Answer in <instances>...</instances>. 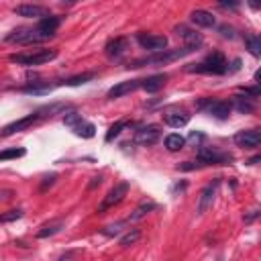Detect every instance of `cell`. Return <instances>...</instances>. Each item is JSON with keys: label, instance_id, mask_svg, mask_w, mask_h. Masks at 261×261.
Masks as SVG:
<instances>
[{"label": "cell", "instance_id": "31", "mask_svg": "<svg viewBox=\"0 0 261 261\" xmlns=\"http://www.w3.org/2000/svg\"><path fill=\"white\" fill-rule=\"evenodd\" d=\"M22 216V210L20 208H14V210H8L2 214V222H10V220H18Z\"/></svg>", "mask_w": 261, "mask_h": 261}, {"label": "cell", "instance_id": "28", "mask_svg": "<svg viewBox=\"0 0 261 261\" xmlns=\"http://www.w3.org/2000/svg\"><path fill=\"white\" fill-rule=\"evenodd\" d=\"M139 239H141V230L133 228L130 232H126V234L120 239V247H130V245H135Z\"/></svg>", "mask_w": 261, "mask_h": 261}, {"label": "cell", "instance_id": "38", "mask_svg": "<svg viewBox=\"0 0 261 261\" xmlns=\"http://www.w3.org/2000/svg\"><path fill=\"white\" fill-rule=\"evenodd\" d=\"M100 184H102V177L98 175V177H92V181H90V186H88V188H90V190H94V188H96V186H100Z\"/></svg>", "mask_w": 261, "mask_h": 261}, {"label": "cell", "instance_id": "13", "mask_svg": "<svg viewBox=\"0 0 261 261\" xmlns=\"http://www.w3.org/2000/svg\"><path fill=\"white\" fill-rule=\"evenodd\" d=\"M141 84H143V80H126V82H118L116 86H112L110 90H108V98L110 100H114V98H120V96H124V94H130V92H135L137 88H141Z\"/></svg>", "mask_w": 261, "mask_h": 261}, {"label": "cell", "instance_id": "24", "mask_svg": "<svg viewBox=\"0 0 261 261\" xmlns=\"http://www.w3.org/2000/svg\"><path fill=\"white\" fill-rule=\"evenodd\" d=\"M126 126H128V120H116V122L108 128V133H106L104 141H106V143H112V141H114V139H116V137H118Z\"/></svg>", "mask_w": 261, "mask_h": 261}, {"label": "cell", "instance_id": "15", "mask_svg": "<svg viewBox=\"0 0 261 261\" xmlns=\"http://www.w3.org/2000/svg\"><path fill=\"white\" fill-rule=\"evenodd\" d=\"M230 110H232V104H230V102H224V100H212V102L208 104V108H206V112L212 114V116L218 118V120L228 118V116H230Z\"/></svg>", "mask_w": 261, "mask_h": 261}, {"label": "cell", "instance_id": "21", "mask_svg": "<svg viewBox=\"0 0 261 261\" xmlns=\"http://www.w3.org/2000/svg\"><path fill=\"white\" fill-rule=\"evenodd\" d=\"M232 104H234V108H237L239 112H243V114L253 112L255 106H257V104H255V98H253V96H247V94H245V96H234V102H232Z\"/></svg>", "mask_w": 261, "mask_h": 261}, {"label": "cell", "instance_id": "26", "mask_svg": "<svg viewBox=\"0 0 261 261\" xmlns=\"http://www.w3.org/2000/svg\"><path fill=\"white\" fill-rule=\"evenodd\" d=\"M247 43V49L253 57H261V37H253V35H247L245 39Z\"/></svg>", "mask_w": 261, "mask_h": 261}, {"label": "cell", "instance_id": "29", "mask_svg": "<svg viewBox=\"0 0 261 261\" xmlns=\"http://www.w3.org/2000/svg\"><path fill=\"white\" fill-rule=\"evenodd\" d=\"M24 149H4L0 153V159L2 161H8V159H18V157H24Z\"/></svg>", "mask_w": 261, "mask_h": 261}, {"label": "cell", "instance_id": "27", "mask_svg": "<svg viewBox=\"0 0 261 261\" xmlns=\"http://www.w3.org/2000/svg\"><path fill=\"white\" fill-rule=\"evenodd\" d=\"M153 208H155V204H153V202H145V204H141V206H139V208L128 216V222H130V220H139V218H143V216H145L147 212H151Z\"/></svg>", "mask_w": 261, "mask_h": 261}, {"label": "cell", "instance_id": "40", "mask_svg": "<svg viewBox=\"0 0 261 261\" xmlns=\"http://www.w3.org/2000/svg\"><path fill=\"white\" fill-rule=\"evenodd\" d=\"M255 82H257V84H261V67L255 71Z\"/></svg>", "mask_w": 261, "mask_h": 261}, {"label": "cell", "instance_id": "33", "mask_svg": "<svg viewBox=\"0 0 261 261\" xmlns=\"http://www.w3.org/2000/svg\"><path fill=\"white\" fill-rule=\"evenodd\" d=\"M218 4H220L222 8H230V10H234V8L241 4V0H218Z\"/></svg>", "mask_w": 261, "mask_h": 261}, {"label": "cell", "instance_id": "4", "mask_svg": "<svg viewBox=\"0 0 261 261\" xmlns=\"http://www.w3.org/2000/svg\"><path fill=\"white\" fill-rule=\"evenodd\" d=\"M57 57V51L55 49H39V51H33V53H16V55H10V61L12 63H18V65H43V63H49Z\"/></svg>", "mask_w": 261, "mask_h": 261}, {"label": "cell", "instance_id": "2", "mask_svg": "<svg viewBox=\"0 0 261 261\" xmlns=\"http://www.w3.org/2000/svg\"><path fill=\"white\" fill-rule=\"evenodd\" d=\"M51 37H53V33H47L45 29H41L37 24L33 29H14L10 35L4 37V41L6 43H18V45H33V43H43Z\"/></svg>", "mask_w": 261, "mask_h": 261}, {"label": "cell", "instance_id": "22", "mask_svg": "<svg viewBox=\"0 0 261 261\" xmlns=\"http://www.w3.org/2000/svg\"><path fill=\"white\" fill-rule=\"evenodd\" d=\"M163 143H165V149H167V151H179V149H184L186 139H184L181 135H177V133H171V135L165 137Z\"/></svg>", "mask_w": 261, "mask_h": 261}, {"label": "cell", "instance_id": "30", "mask_svg": "<svg viewBox=\"0 0 261 261\" xmlns=\"http://www.w3.org/2000/svg\"><path fill=\"white\" fill-rule=\"evenodd\" d=\"M124 224H126V222H114V224H108V226L102 228V234H104V237H114V234H118V232L122 230Z\"/></svg>", "mask_w": 261, "mask_h": 261}, {"label": "cell", "instance_id": "17", "mask_svg": "<svg viewBox=\"0 0 261 261\" xmlns=\"http://www.w3.org/2000/svg\"><path fill=\"white\" fill-rule=\"evenodd\" d=\"M163 122L173 126V128H181V126H186L190 122V114L184 112V110H171V112H165Z\"/></svg>", "mask_w": 261, "mask_h": 261}, {"label": "cell", "instance_id": "18", "mask_svg": "<svg viewBox=\"0 0 261 261\" xmlns=\"http://www.w3.org/2000/svg\"><path fill=\"white\" fill-rule=\"evenodd\" d=\"M126 49H128V39L116 37V39L108 41V45H106V55H108V57H120V55L126 53Z\"/></svg>", "mask_w": 261, "mask_h": 261}, {"label": "cell", "instance_id": "35", "mask_svg": "<svg viewBox=\"0 0 261 261\" xmlns=\"http://www.w3.org/2000/svg\"><path fill=\"white\" fill-rule=\"evenodd\" d=\"M220 35H222V37H228V39H232V37H234L232 29H230V27H226V24H222V27H220Z\"/></svg>", "mask_w": 261, "mask_h": 261}, {"label": "cell", "instance_id": "9", "mask_svg": "<svg viewBox=\"0 0 261 261\" xmlns=\"http://www.w3.org/2000/svg\"><path fill=\"white\" fill-rule=\"evenodd\" d=\"M234 143L243 149H251L261 145V128H247V130H239L234 135Z\"/></svg>", "mask_w": 261, "mask_h": 261}, {"label": "cell", "instance_id": "12", "mask_svg": "<svg viewBox=\"0 0 261 261\" xmlns=\"http://www.w3.org/2000/svg\"><path fill=\"white\" fill-rule=\"evenodd\" d=\"M218 179H214L212 184H208L202 192H200V198H198V214H204L210 206H212V202H214V198H216V192H218Z\"/></svg>", "mask_w": 261, "mask_h": 261}, {"label": "cell", "instance_id": "11", "mask_svg": "<svg viewBox=\"0 0 261 261\" xmlns=\"http://www.w3.org/2000/svg\"><path fill=\"white\" fill-rule=\"evenodd\" d=\"M159 135H161V130H159L157 124H147V126H141L135 133V143L147 147V145H153L159 139Z\"/></svg>", "mask_w": 261, "mask_h": 261}, {"label": "cell", "instance_id": "19", "mask_svg": "<svg viewBox=\"0 0 261 261\" xmlns=\"http://www.w3.org/2000/svg\"><path fill=\"white\" fill-rule=\"evenodd\" d=\"M165 80H167V75H165V73H155V75H149L147 80H143L141 88L153 94V92H157V90H161V88L165 86Z\"/></svg>", "mask_w": 261, "mask_h": 261}, {"label": "cell", "instance_id": "25", "mask_svg": "<svg viewBox=\"0 0 261 261\" xmlns=\"http://www.w3.org/2000/svg\"><path fill=\"white\" fill-rule=\"evenodd\" d=\"M94 77H96V73L88 71V73H80V75L67 77V80H63L61 84H63V86H80V84H88V82H90V80H94Z\"/></svg>", "mask_w": 261, "mask_h": 261}, {"label": "cell", "instance_id": "41", "mask_svg": "<svg viewBox=\"0 0 261 261\" xmlns=\"http://www.w3.org/2000/svg\"><path fill=\"white\" fill-rule=\"evenodd\" d=\"M61 2H63V4H73L75 0H61Z\"/></svg>", "mask_w": 261, "mask_h": 261}, {"label": "cell", "instance_id": "16", "mask_svg": "<svg viewBox=\"0 0 261 261\" xmlns=\"http://www.w3.org/2000/svg\"><path fill=\"white\" fill-rule=\"evenodd\" d=\"M175 33L179 35V37H184V41H186V45L188 47H192L194 51L204 43V39H202V35L200 33H196V31H190L188 27H175Z\"/></svg>", "mask_w": 261, "mask_h": 261}, {"label": "cell", "instance_id": "37", "mask_svg": "<svg viewBox=\"0 0 261 261\" xmlns=\"http://www.w3.org/2000/svg\"><path fill=\"white\" fill-rule=\"evenodd\" d=\"M55 177H57V175H55V173H51V175H49V177H45V181H43V186H41V188H43V190H45V188H47V186H51V184H53V179H55Z\"/></svg>", "mask_w": 261, "mask_h": 261}, {"label": "cell", "instance_id": "14", "mask_svg": "<svg viewBox=\"0 0 261 261\" xmlns=\"http://www.w3.org/2000/svg\"><path fill=\"white\" fill-rule=\"evenodd\" d=\"M14 14L18 16H24V18H45L49 16V10L45 6H39V4H20L14 8Z\"/></svg>", "mask_w": 261, "mask_h": 261}, {"label": "cell", "instance_id": "8", "mask_svg": "<svg viewBox=\"0 0 261 261\" xmlns=\"http://www.w3.org/2000/svg\"><path fill=\"white\" fill-rule=\"evenodd\" d=\"M41 118V112L37 110V112H33V114H27V116H22V118H18V120H14V122H10V124H6L4 128H2V137H10V135H14V133H20V130H27L29 126H33L37 120Z\"/></svg>", "mask_w": 261, "mask_h": 261}, {"label": "cell", "instance_id": "10", "mask_svg": "<svg viewBox=\"0 0 261 261\" xmlns=\"http://www.w3.org/2000/svg\"><path fill=\"white\" fill-rule=\"evenodd\" d=\"M137 41L143 49H149L153 53L163 51L165 45H167V37H163V35H145V33H141V35H137Z\"/></svg>", "mask_w": 261, "mask_h": 261}, {"label": "cell", "instance_id": "3", "mask_svg": "<svg viewBox=\"0 0 261 261\" xmlns=\"http://www.w3.org/2000/svg\"><path fill=\"white\" fill-rule=\"evenodd\" d=\"M226 67H228V63H226L224 55H222V53H212V55H208L204 61L190 65L188 71H192V73H212V75H220V73H226Z\"/></svg>", "mask_w": 261, "mask_h": 261}, {"label": "cell", "instance_id": "39", "mask_svg": "<svg viewBox=\"0 0 261 261\" xmlns=\"http://www.w3.org/2000/svg\"><path fill=\"white\" fill-rule=\"evenodd\" d=\"M247 163H249V165H255V163H261V153H259V155H255V157H251V159H249Z\"/></svg>", "mask_w": 261, "mask_h": 261}, {"label": "cell", "instance_id": "34", "mask_svg": "<svg viewBox=\"0 0 261 261\" xmlns=\"http://www.w3.org/2000/svg\"><path fill=\"white\" fill-rule=\"evenodd\" d=\"M257 216H261V210H251L249 214H245V218H243V220H245V222L249 224V222H253V220H255Z\"/></svg>", "mask_w": 261, "mask_h": 261}, {"label": "cell", "instance_id": "6", "mask_svg": "<svg viewBox=\"0 0 261 261\" xmlns=\"http://www.w3.org/2000/svg\"><path fill=\"white\" fill-rule=\"evenodd\" d=\"M198 161L202 165H224V163H230L232 161V155L222 153V151H216V149H210V147H202L198 151Z\"/></svg>", "mask_w": 261, "mask_h": 261}, {"label": "cell", "instance_id": "7", "mask_svg": "<svg viewBox=\"0 0 261 261\" xmlns=\"http://www.w3.org/2000/svg\"><path fill=\"white\" fill-rule=\"evenodd\" d=\"M128 188H130V184L128 181H120V184H116L106 196H104V200L100 202V206H98V212H106L108 208H112V206H116L124 196H126V192H128Z\"/></svg>", "mask_w": 261, "mask_h": 261}, {"label": "cell", "instance_id": "5", "mask_svg": "<svg viewBox=\"0 0 261 261\" xmlns=\"http://www.w3.org/2000/svg\"><path fill=\"white\" fill-rule=\"evenodd\" d=\"M63 122L77 135V137H82V139H92L94 135H96V126L92 124V122H86L84 118H82V114H77V112H65L63 114Z\"/></svg>", "mask_w": 261, "mask_h": 261}, {"label": "cell", "instance_id": "1", "mask_svg": "<svg viewBox=\"0 0 261 261\" xmlns=\"http://www.w3.org/2000/svg\"><path fill=\"white\" fill-rule=\"evenodd\" d=\"M194 49L184 45L181 49H163V51H155L153 55L149 57H141V59H135L128 67H143V65H165V63H171L175 59H181L184 55L192 53Z\"/></svg>", "mask_w": 261, "mask_h": 261}, {"label": "cell", "instance_id": "36", "mask_svg": "<svg viewBox=\"0 0 261 261\" xmlns=\"http://www.w3.org/2000/svg\"><path fill=\"white\" fill-rule=\"evenodd\" d=\"M247 4H249V8H253V10H261V0H247Z\"/></svg>", "mask_w": 261, "mask_h": 261}, {"label": "cell", "instance_id": "20", "mask_svg": "<svg viewBox=\"0 0 261 261\" xmlns=\"http://www.w3.org/2000/svg\"><path fill=\"white\" fill-rule=\"evenodd\" d=\"M192 22L198 24V27L208 29V27H214L216 20H214L212 12H208V10H194V12H192Z\"/></svg>", "mask_w": 261, "mask_h": 261}, {"label": "cell", "instance_id": "23", "mask_svg": "<svg viewBox=\"0 0 261 261\" xmlns=\"http://www.w3.org/2000/svg\"><path fill=\"white\" fill-rule=\"evenodd\" d=\"M61 226H63V220H51V222H47V224L41 226V230L37 232V237H39V239H47V237L59 232Z\"/></svg>", "mask_w": 261, "mask_h": 261}, {"label": "cell", "instance_id": "32", "mask_svg": "<svg viewBox=\"0 0 261 261\" xmlns=\"http://www.w3.org/2000/svg\"><path fill=\"white\" fill-rule=\"evenodd\" d=\"M241 92H245L247 96L257 98V96H261V84L259 86H253V88H241Z\"/></svg>", "mask_w": 261, "mask_h": 261}]
</instances>
